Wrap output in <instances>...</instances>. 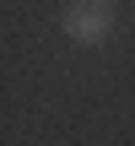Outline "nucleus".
<instances>
[{
	"instance_id": "f257e3e1",
	"label": "nucleus",
	"mask_w": 135,
	"mask_h": 146,
	"mask_svg": "<svg viewBox=\"0 0 135 146\" xmlns=\"http://www.w3.org/2000/svg\"><path fill=\"white\" fill-rule=\"evenodd\" d=\"M114 0H70L65 16H60V33L76 43V49H103L114 38Z\"/></svg>"
}]
</instances>
